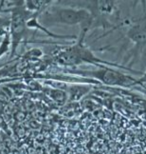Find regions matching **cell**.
Wrapping results in <instances>:
<instances>
[{"label":"cell","instance_id":"6da1fadb","mask_svg":"<svg viewBox=\"0 0 146 154\" xmlns=\"http://www.w3.org/2000/svg\"><path fill=\"white\" fill-rule=\"evenodd\" d=\"M85 32H81L77 40L71 45H69L67 48H63L58 50L53 55L54 62L62 66L65 69H74L75 67L80 66V65H92L97 68H103V67H110V68H117L119 69L127 70L136 74H142L143 72H138L133 69H130L122 64H117L113 62H109L106 60L96 56L93 51L89 49L85 43Z\"/></svg>","mask_w":146,"mask_h":154},{"label":"cell","instance_id":"7a4b0ae2","mask_svg":"<svg viewBox=\"0 0 146 154\" xmlns=\"http://www.w3.org/2000/svg\"><path fill=\"white\" fill-rule=\"evenodd\" d=\"M53 3L39 15V22L45 28L49 29L58 25H79L80 32L85 33L91 29L92 16L86 9Z\"/></svg>","mask_w":146,"mask_h":154},{"label":"cell","instance_id":"3957f363","mask_svg":"<svg viewBox=\"0 0 146 154\" xmlns=\"http://www.w3.org/2000/svg\"><path fill=\"white\" fill-rule=\"evenodd\" d=\"M62 73L84 77L96 80L101 86L121 87V88H135L142 85L139 78L128 75L121 70L114 69L110 67L97 68L96 69H62Z\"/></svg>","mask_w":146,"mask_h":154},{"label":"cell","instance_id":"277c9868","mask_svg":"<svg viewBox=\"0 0 146 154\" xmlns=\"http://www.w3.org/2000/svg\"><path fill=\"white\" fill-rule=\"evenodd\" d=\"M127 39L135 44V49L142 51L146 45V13L135 22L130 23L126 32Z\"/></svg>","mask_w":146,"mask_h":154},{"label":"cell","instance_id":"5b68a950","mask_svg":"<svg viewBox=\"0 0 146 154\" xmlns=\"http://www.w3.org/2000/svg\"><path fill=\"white\" fill-rule=\"evenodd\" d=\"M39 15L40 14H34L30 19L27 21V27L30 29L34 31H40L41 32L45 33L46 36H49L52 39L60 40V41H76L77 37L76 35H64V34H57L49 31V29L45 28L39 22Z\"/></svg>","mask_w":146,"mask_h":154},{"label":"cell","instance_id":"8992f818","mask_svg":"<svg viewBox=\"0 0 146 154\" xmlns=\"http://www.w3.org/2000/svg\"><path fill=\"white\" fill-rule=\"evenodd\" d=\"M92 85H85V84H67L66 92L67 94V98L69 101H79L83 98L85 94L88 93L91 88Z\"/></svg>","mask_w":146,"mask_h":154},{"label":"cell","instance_id":"52a82bcc","mask_svg":"<svg viewBox=\"0 0 146 154\" xmlns=\"http://www.w3.org/2000/svg\"><path fill=\"white\" fill-rule=\"evenodd\" d=\"M46 93L53 100L54 102L58 103V104H65L68 98H67V94L65 91L62 90H58V88H48L46 90Z\"/></svg>","mask_w":146,"mask_h":154},{"label":"cell","instance_id":"ba28073f","mask_svg":"<svg viewBox=\"0 0 146 154\" xmlns=\"http://www.w3.org/2000/svg\"><path fill=\"white\" fill-rule=\"evenodd\" d=\"M11 42H10V32H8L2 37L1 42H0V59L4 55L7 54L8 52H10Z\"/></svg>","mask_w":146,"mask_h":154},{"label":"cell","instance_id":"9c48e42d","mask_svg":"<svg viewBox=\"0 0 146 154\" xmlns=\"http://www.w3.org/2000/svg\"><path fill=\"white\" fill-rule=\"evenodd\" d=\"M10 29V17H2L0 15V36L4 35L9 32Z\"/></svg>","mask_w":146,"mask_h":154},{"label":"cell","instance_id":"30bf717a","mask_svg":"<svg viewBox=\"0 0 146 154\" xmlns=\"http://www.w3.org/2000/svg\"><path fill=\"white\" fill-rule=\"evenodd\" d=\"M135 88L138 91H141L142 92H143V94H145V95H146V86L145 85L137 86V87H135Z\"/></svg>","mask_w":146,"mask_h":154},{"label":"cell","instance_id":"8fae6325","mask_svg":"<svg viewBox=\"0 0 146 154\" xmlns=\"http://www.w3.org/2000/svg\"><path fill=\"white\" fill-rule=\"evenodd\" d=\"M139 81L142 82V85H144V83H146V70H145V72H143L142 77H139Z\"/></svg>","mask_w":146,"mask_h":154}]
</instances>
